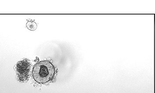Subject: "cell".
<instances>
[{"label":"cell","mask_w":155,"mask_h":93,"mask_svg":"<svg viewBox=\"0 0 155 93\" xmlns=\"http://www.w3.org/2000/svg\"><path fill=\"white\" fill-rule=\"evenodd\" d=\"M55 68L48 61H42L36 63L32 69L34 80L39 83H45L53 79Z\"/></svg>","instance_id":"obj_1"},{"label":"cell","mask_w":155,"mask_h":93,"mask_svg":"<svg viewBox=\"0 0 155 93\" xmlns=\"http://www.w3.org/2000/svg\"><path fill=\"white\" fill-rule=\"evenodd\" d=\"M30 64L26 60L20 61L17 65V71L21 75L28 74L30 70Z\"/></svg>","instance_id":"obj_2"},{"label":"cell","mask_w":155,"mask_h":93,"mask_svg":"<svg viewBox=\"0 0 155 93\" xmlns=\"http://www.w3.org/2000/svg\"><path fill=\"white\" fill-rule=\"evenodd\" d=\"M27 27L30 30H35L37 28V25L33 22H29L27 23Z\"/></svg>","instance_id":"obj_3"}]
</instances>
